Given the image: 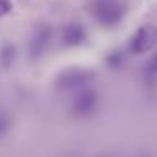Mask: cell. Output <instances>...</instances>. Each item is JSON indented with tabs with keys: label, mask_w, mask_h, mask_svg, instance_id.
Wrapping results in <instances>:
<instances>
[{
	"label": "cell",
	"mask_w": 157,
	"mask_h": 157,
	"mask_svg": "<svg viewBox=\"0 0 157 157\" xmlns=\"http://www.w3.org/2000/svg\"><path fill=\"white\" fill-rule=\"evenodd\" d=\"M90 12L96 22H100L105 27H113L118 22H122L127 9L122 0H91Z\"/></svg>",
	"instance_id": "6da1fadb"
},
{
	"label": "cell",
	"mask_w": 157,
	"mask_h": 157,
	"mask_svg": "<svg viewBox=\"0 0 157 157\" xmlns=\"http://www.w3.org/2000/svg\"><path fill=\"white\" fill-rule=\"evenodd\" d=\"M157 46V27L147 24L139 27L128 41V51L132 54H144Z\"/></svg>",
	"instance_id": "7a4b0ae2"
},
{
	"label": "cell",
	"mask_w": 157,
	"mask_h": 157,
	"mask_svg": "<svg viewBox=\"0 0 157 157\" xmlns=\"http://www.w3.org/2000/svg\"><path fill=\"white\" fill-rule=\"evenodd\" d=\"M96 105H98V95L91 90H85L75 98L73 110H75V113L85 117V115H90L96 108Z\"/></svg>",
	"instance_id": "3957f363"
},
{
	"label": "cell",
	"mask_w": 157,
	"mask_h": 157,
	"mask_svg": "<svg viewBox=\"0 0 157 157\" xmlns=\"http://www.w3.org/2000/svg\"><path fill=\"white\" fill-rule=\"evenodd\" d=\"M93 78H95V75L90 71H71L63 76L61 83L66 88H76L81 85H88L90 81H93Z\"/></svg>",
	"instance_id": "277c9868"
},
{
	"label": "cell",
	"mask_w": 157,
	"mask_h": 157,
	"mask_svg": "<svg viewBox=\"0 0 157 157\" xmlns=\"http://www.w3.org/2000/svg\"><path fill=\"white\" fill-rule=\"evenodd\" d=\"M85 39H86V32L78 24H71L63 31V41L68 46H79Z\"/></svg>",
	"instance_id": "5b68a950"
},
{
	"label": "cell",
	"mask_w": 157,
	"mask_h": 157,
	"mask_svg": "<svg viewBox=\"0 0 157 157\" xmlns=\"http://www.w3.org/2000/svg\"><path fill=\"white\" fill-rule=\"evenodd\" d=\"M145 73H147V76H150V78H157V54H154L152 59L147 63Z\"/></svg>",
	"instance_id": "8992f818"
},
{
	"label": "cell",
	"mask_w": 157,
	"mask_h": 157,
	"mask_svg": "<svg viewBox=\"0 0 157 157\" xmlns=\"http://www.w3.org/2000/svg\"><path fill=\"white\" fill-rule=\"evenodd\" d=\"M12 9V4L9 2V0H0V17L5 14H9Z\"/></svg>",
	"instance_id": "52a82bcc"
}]
</instances>
